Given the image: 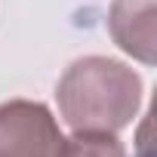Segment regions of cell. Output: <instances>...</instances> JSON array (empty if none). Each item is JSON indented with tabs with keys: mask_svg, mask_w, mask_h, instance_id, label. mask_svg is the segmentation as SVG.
I'll return each instance as SVG.
<instances>
[{
	"mask_svg": "<svg viewBox=\"0 0 157 157\" xmlns=\"http://www.w3.org/2000/svg\"><path fill=\"white\" fill-rule=\"evenodd\" d=\"M56 102L74 132H117L132 123L142 105V77L126 62L83 56L59 77Z\"/></svg>",
	"mask_w": 157,
	"mask_h": 157,
	"instance_id": "cell-1",
	"label": "cell"
},
{
	"mask_svg": "<svg viewBox=\"0 0 157 157\" xmlns=\"http://www.w3.org/2000/svg\"><path fill=\"white\" fill-rule=\"evenodd\" d=\"M59 142V120L43 102H0V157H56Z\"/></svg>",
	"mask_w": 157,
	"mask_h": 157,
	"instance_id": "cell-2",
	"label": "cell"
},
{
	"mask_svg": "<svg viewBox=\"0 0 157 157\" xmlns=\"http://www.w3.org/2000/svg\"><path fill=\"white\" fill-rule=\"evenodd\" d=\"M157 0H114L108 13V31L114 43L142 65L157 59Z\"/></svg>",
	"mask_w": 157,
	"mask_h": 157,
	"instance_id": "cell-3",
	"label": "cell"
},
{
	"mask_svg": "<svg viewBox=\"0 0 157 157\" xmlns=\"http://www.w3.org/2000/svg\"><path fill=\"white\" fill-rule=\"evenodd\" d=\"M56 157H126L117 132H71L62 136Z\"/></svg>",
	"mask_w": 157,
	"mask_h": 157,
	"instance_id": "cell-4",
	"label": "cell"
}]
</instances>
